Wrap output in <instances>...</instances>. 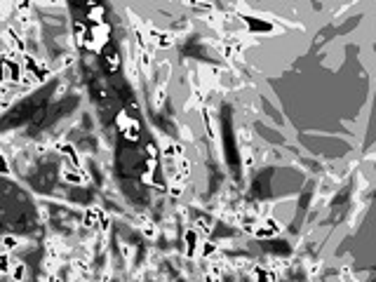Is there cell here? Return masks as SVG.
Wrapping results in <instances>:
<instances>
[{
    "label": "cell",
    "instance_id": "cell-3",
    "mask_svg": "<svg viewBox=\"0 0 376 282\" xmlns=\"http://www.w3.org/2000/svg\"><path fill=\"white\" fill-rule=\"evenodd\" d=\"M200 240L202 238L195 233L193 228H188V230L183 233V242H186V254H188V259H193L195 254H198V247H200L198 242H200Z\"/></svg>",
    "mask_w": 376,
    "mask_h": 282
},
{
    "label": "cell",
    "instance_id": "cell-8",
    "mask_svg": "<svg viewBox=\"0 0 376 282\" xmlns=\"http://www.w3.org/2000/svg\"><path fill=\"white\" fill-rule=\"evenodd\" d=\"M61 254H64L61 240H57V238L47 240V259H61Z\"/></svg>",
    "mask_w": 376,
    "mask_h": 282
},
{
    "label": "cell",
    "instance_id": "cell-4",
    "mask_svg": "<svg viewBox=\"0 0 376 282\" xmlns=\"http://www.w3.org/2000/svg\"><path fill=\"white\" fill-rule=\"evenodd\" d=\"M101 217H104V212H101L99 207H87L85 209V226L92 228V230H97Z\"/></svg>",
    "mask_w": 376,
    "mask_h": 282
},
{
    "label": "cell",
    "instance_id": "cell-20",
    "mask_svg": "<svg viewBox=\"0 0 376 282\" xmlns=\"http://www.w3.org/2000/svg\"><path fill=\"white\" fill-rule=\"evenodd\" d=\"M45 271H47V273H57V271H59V259H45Z\"/></svg>",
    "mask_w": 376,
    "mask_h": 282
},
{
    "label": "cell",
    "instance_id": "cell-21",
    "mask_svg": "<svg viewBox=\"0 0 376 282\" xmlns=\"http://www.w3.org/2000/svg\"><path fill=\"white\" fill-rule=\"evenodd\" d=\"M134 224H137L139 228H144L146 224H150V219L146 217V214H137V217H134Z\"/></svg>",
    "mask_w": 376,
    "mask_h": 282
},
{
    "label": "cell",
    "instance_id": "cell-19",
    "mask_svg": "<svg viewBox=\"0 0 376 282\" xmlns=\"http://www.w3.org/2000/svg\"><path fill=\"white\" fill-rule=\"evenodd\" d=\"M120 252H122V256H125V261H129V263H132V259H134V250L129 247L127 242H122V245H120Z\"/></svg>",
    "mask_w": 376,
    "mask_h": 282
},
{
    "label": "cell",
    "instance_id": "cell-15",
    "mask_svg": "<svg viewBox=\"0 0 376 282\" xmlns=\"http://www.w3.org/2000/svg\"><path fill=\"white\" fill-rule=\"evenodd\" d=\"M17 247H19V240L14 238V235H5V238H2V247H0V250H2V252H7V254H12V252L17 250Z\"/></svg>",
    "mask_w": 376,
    "mask_h": 282
},
{
    "label": "cell",
    "instance_id": "cell-7",
    "mask_svg": "<svg viewBox=\"0 0 376 282\" xmlns=\"http://www.w3.org/2000/svg\"><path fill=\"white\" fill-rule=\"evenodd\" d=\"M193 230H195V233H198V235H200L202 240H207V235L212 233V219H204V217L195 219Z\"/></svg>",
    "mask_w": 376,
    "mask_h": 282
},
{
    "label": "cell",
    "instance_id": "cell-24",
    "mask_svg": "<svg viewBox=\"0 0 376 282\" xmlns=\"http://www.w3.org/2000/svg\"><path fill=\"white\" fill-rule=\"evenodd\" d=\"M320 268H322V263H320V261H315L311 268H308V273H311V275H318V273H320Z\"/></svg>",
    "mask_w": 376,
    "mask_h": 282
},
{
    "label": "cell",
    "instance_id": "cell-25",
    "mask_svg": "<svg viewBox=\"0 0 376 282\" xmlns=\"http://www.w3.org/2000/svg\"><path fill=\"white\" fill-rule=\"evenodd\" d=\"M99 282H111V273H104V275L99 278Z\"/></svg>",
    "mask_w": 376,
    "mask_h": 282
},
{
    "label": "cell",
    "instance_id": "cell-9",
    "mask_svg": "<svg viewBox=\"0 0 376 282\" xmlns=\"http://www.w3.org/2000/svg\"><path fill=\"white\" fill-rule=\"evenodd\" d=\"M71 268H73V275L87 278V275H89V259H80V256H75L73 263H71Z\"/></svg>",
    "mask_w": 376,
    "mask_h": 282
},
{
    "label": "cell",
    "instance_id": "cell-1",
    "mask_svg": "<svg viewBox=\"0 0 376 282\" xmlns=\"http://www.w3.org/2000/svg\"><path fill=\"white\" fill-rule=\"evenodd\" d=\"M2 43H5V47L7 50H12V52H17V55H24L26 52V40H24V35L14 26H7L5 31H2V38H0Z\"/></svg>",
    "mask_w": 376,
    "mask_h": 282
},
{
    "label": "cell",
    "instance_id": "cell-14",
    "mask_svg": "<svg viewBox=\"0 0 376 282\" xmlns=\"http://www.w3.org/2000/svg\"><path fill=\"white\" fill-rule=\"evenodd\" d=\"M75 61V56L68 52V55H61L57 61H54V66H52V71H64V68H68V66Z\"/></svg>",
    "mask_w": 376,
    "mask_h": 282
},
{
    "label": "cell",
    "instance_id": "cell-18",
    "mask_svg": "<svg viewBox=\"0 0 376 282\" xmlns=\"http://www.w3.org/2000/svg\"><path fill=\"white\" fill-rule=\"evenodd\" d=\"M170 196L172 197L183 196V181H172V186H170Z\"/></svg>",
    "mask_w": 376,
    "mask_h": 282
},
{
    "label": "cell",
    "instance_id": "cell-23",
    "mask_svg": "<svg viewBox=\"0 0 376 282\" xmlns=\"http://www.w3.org/2000/svg\"><path fill=\"white\" fill-rule=\"evenodd\" d=\"M45 282H64V280L59 278V273H47V278H45Z\"/></svg>",
    "mask_w": 376,
    "mask_h": 282
},
{
    "label": "cell",
    "instance_id": "cell-17",
    "mask_svg": "<svg viewBox=\"0 0 376 282\" xmlns=\"http://www.w3.org/2000/svg\"><path fill=\"white\" fill-rule=\"evenodd\" d=\"M141 230H144V235H146V238H150V240L158 238V226H155L153 221H150V224H146V226L141 228Z\"/></svg>",
    "mask_w": 376,
    "mask_h": 282
},
{
    "label": "cell",
    "instance_id": "cell-16",
    "mask_svg": "<svg viewBox=\"0 0 376 282\" xmlns=\"http://www.w3.org/2000/svg\"><path fill=\"white\" fill-rule=\"evenodd\" d=\"M125 137H127L129 141H137V139H139V122H137V120L127 122V127H125Z\"/></svg>",
    "mask_w": 376,
    "mask_h": 282
},
{
    "label": "cell",
    "instance_id": "cell-22",
    "mask_svg": "<svg viewBox=\"0 0 376 282\" xmlns=\"http://www.w3.org/2000/svg\"><path fill=\"white\" fill-rule=\"evenodd\" d=\"M118 64H120V59H118V55L113 52V55L108 56V66H111V68H118Z\"/></svg>",
    "mask_w": 376,
    "mask_h": 282
},
{
    "label": "cell",
    "instance_id": "cell-13",
    "mask_svg": "<svg viewBox=\"0 0 376 282\" xmlns=\"http://www.w3.org/2000/svg\"><path fill=\"white\" fill-rule=\"evenodd\" d=\"M237 143H240V148H249V143H252L249 127H237Z\"/></svg>",
    "mask_w": 376,
    "mask_h": 282
},
{
    "label": "cell",
    "instance_id": "cell-5",
    "mask_svg": "<svg viewBox=\"0 0 376 282\" xmlns=\"http://www.w3.org/2000/svg\"><path fill=\"white\" fill-rule=\"evenodd\" d=\"M7 273H10L12 282H24V278H26V263H22V261H10Z\"/></svg>",
    "mask_w": 376,
    "mask_h": 282
},
{
    "label": "cell",
    "instance_id": "cell-6",
    "mask_svg": "<svg viewBox=\"0 0 376 282\" xmlns=\"http://www.w3.org/2000/svg\"><path fill=\"white\" fill-rule=\"evenodd\" d=\"M198 254H200L202 259H214L216 254H219V245L212 242V240H202L200 247H198Z\"/></svg>",
    "mask_w": 376,
    "mask_h": 282
},
{
    "label": "cell",
    "instance_id": "cell-10",
    "mask_svg": "<svg viewBox=\"0 0 376 282\" xmlns=\"http://www.w3.org/2000/svg\"><path fill=\"white\" fill-rule=\"evenodd\" d=\"M174 45V35L167 31H158L155 35V40H153V47H160V50H167V47H172Z\"/></svg>",
    "mask_w": 376,
    "mask_h": 282
},
{
    "label": "cell",
    "instance_id": "cell-2",
    "mask_svg": "<svg viewBox=\"0 0 376 282\" xmlns=\"http://www.w3.org/2000/svg\"><path fill=\"white\" fill-rule=\"evenodd\" d=\"M61 181L68 186H85L89 181V176L85 174V169H68V167H64L61 169Z\"/></svg>",
    "mask_w": 376,
    "mask_h": 282
},
{
    "label": "cell",
    "instance_id": "cell-11",
    "mask_svg": "<svg viewBox=\"0 0 376 282\" xmlns=\"http://www.w3.org/2000/svg\"><path fill=\"white\" fill-rule=\"evenodd\" d=\"M35 85H38V80H35L31 73L22 71V76H19V83H17V89H19V92H29V89H33Z\"/></svg>",
    "mask_w": 376,
    "mask_h": 282
},
{
    "label": "cell",
    "instance_id": "cell-12",
    "mask_svg": "<svg viewBox=\"0 0 376 282\" xmlns=\"http://www.w3.org/2000/svg\"><path fill=\"white\" fill-rule=\"evenodd\" d=\"M167 101V85L165 83H160L158 85V89H155V94H153V106L155 109H162V104Z\"/></svg>",
    "mask_w": 376,
    "mask_h": 282
}]
</instances>
